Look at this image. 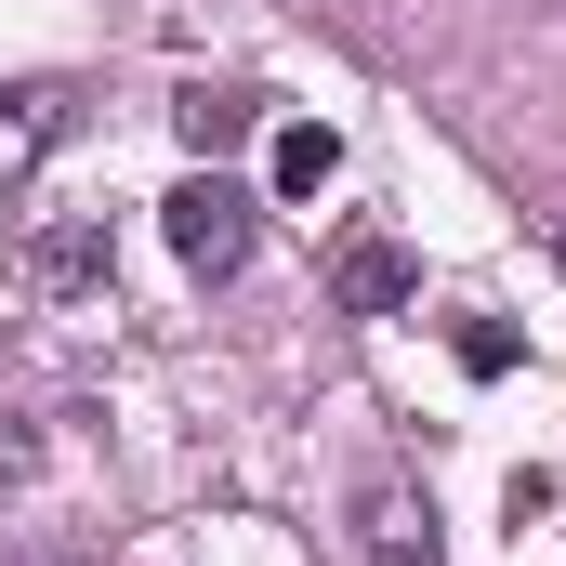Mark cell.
<instances>
[{"label": "cell", "instance_id": "52a82bcc", "mask_svg": "<svg viewBox=\"0 0 566 566\" xmlns=\"http://www.w3.org/2000/svg\"><path fill=\"white\" fill-rule=\"evenodd\" d=\"M171 119H185V145H198V158H224V145L251 133V93H185Z\"/></svg>", "mask_w": 566, "mask_h": 566}, {"label": "cell", "instance_id": "3957f363", "mask_svg": "<svg viewBox=\"0 0 566 566\" xmlns=\"http://www.w3.org/2000/svg\"><path fill=\"white\" fill-rule=\"evenodd\" d=\"M356 554L369 566H434V501L409 474H369V488H356Z\"/></svg>", "mask_w": 566, "mask_h": 566}, {"label": "cell", "instance_id": "9c48e42d", "mask_svg": "<svg viewBox=\"0 0 566 566\" xmlns=\"http://www.w3.org/2000/svg\"><path fill=\"white\" fill-rule=\"evenodd\" d=\"M27 461H40V434H27L13 409H0V474H27Z\"/></svg>", "mask_w": 566, "mask_h": 566}, {"label": "cell", "instance_id": "7a4b0ae2", "mask_svg": "<svg viewBox=\"0 0 566 566\" xmlns=\"http://www.w3.org/2000/svg\"><path fill=\"white\" fill-rule=\"evenodd\" d=\"M13 277L40 290V303H80V290H106V277H119V251H106V224H27Z\"/></svg>", "mask_w": 566, "mask_h": 566}, {"label": "cell", "instance_id": "ba28073f", "mask_svg": "<svg viewBox=\"0 0 566 566\" xmlns=\"http://www.w3.org/2000/svg\"><path fill=\"white\" fill-rule=\"evenodd\" d=\"M461 369H474V382H501V369H514V329H501V316H474V329H461Z\"/></svg>", "mask_w": 566, "mask_h": 566}, {"label": "cell", "instance_id": "30bf717a", "mask_svg": "<svg viewBox=\"0 0 566 566\" xmlns=\"http://www.w3.org/2000/svg\"><path fill=\"white\" fill-rule=\"evenodd\" d=\"M554 264H566V211H554Z\"/></svg>", "mask_w": 566, "mask_h": 566}, {"label": "cell", "instance_id": "277c9868", "mask_svg": "<svg viewBox=\"0 0 566 566\" xmlns=\"http://www.w3.org/2000/svg\"><path fill=\"white\" fill-rule=\"evenodd\" d=\"M409 290H422V264H409L396 238H343V251H329V303H343V316H409Z\"/></svg>", "mask_w": 566, "mask_h": 566}, {"label": "cell", "instance_id": "6da1fadb", "mask_svg": "<svg viewBox=\"0 0 566 566\" xmlns=\"http://www.w3.org/2000/svg\"><path fill=\"white\" fill-rule=\"evenodd\" d=\"M158 224H171L185 277H238V264H251V224H264V211H251V185H238V171H185V185L158 198Z\"/></svg>", "mask_w": 566, "mask_h": 566}, {"label": "cell", "instance_id": "8992f818", "mask_svg": "<svg viewBox=\"0 0 566 566\" xmlns=\"http://www.w3.org/2000/svg\"><path fill=\"white\" fill-rule=\"evenodd\" d=\"M264 171H277V198H329V185H343V133H329V119H290Z\"/></svg>", "mask_w": 566, "mask_h": 566}, {"label": "cell", "instance_id": "5b68a950", "mask_svg": "<svg viewBox=\"0 0 566 566\" xmlns=\"http://www.w3.org/2000/svg\"><path fill=\"white\" fill-rule=\"evenodd\" d=\"M53 133H66V93L53 80H0V185H27L53 158Z\"/></svg>", "mask_w": 566, "mask_h": 566}]
</instances>
